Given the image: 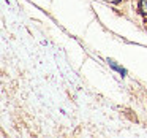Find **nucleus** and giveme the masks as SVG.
<instances>
[{
    "label": "nucleus",
    "mask_w": 147,
    "mask_h": 138,
    "mask_svg": "<svg viewBox=\"0 0 147 138\" xmlns=\"http://www.w3.org/2000/svg\"><path fill=\"white\" fill-rule=\"evenodd\" d=\"M106 64H108L109 67L112 68V70H115V71H117V73L120 75L122 78H125V76H127V70H125V68L122 67V65H119L117 62L114 61V59H106Z\"/></svg>",
    "instance_id": "f257e3e1"
},
{
    "label": "nucleus",
    "mask_w": 147,
    "mask_h": 138,
    "mask_svg": "<svg viewBox=\"0 0 147 138\" xmlns=\"http://www.w3.org/2000/svg\"><path fill=\"white\" fill-rule=\"evenodd\" d=\"M138 11L147 16V0H138Z\"/></svg>",
    "instance_id": "f03ea898"
}]
</instances>
